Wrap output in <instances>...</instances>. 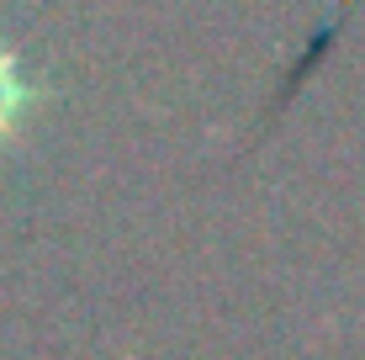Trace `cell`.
Returning a JSON list of instances; mask_svg holds the SVG:
<instances>
[{"label":"cell","instance_id":"1","mask_svg":"<svg viewBox=\"0 0 365 360\" xmlns=\"http://www.w3.org/2000/svg\"><path fill=\"white\" fill-rule=\"evenodd\" d=\"M21 106V85H16V74H11V64L0 58V128L11 122V111Z\"/></svg>","mask_w":365,"mask_h":360}]
</instances>
